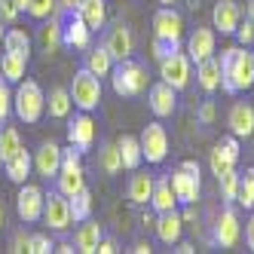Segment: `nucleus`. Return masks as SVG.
<instances>
[{"mask_svg":"<svg viewBox=\"0 0 254 254\" xmlns=\"http://www.w3.org/2000/svg\"><path fill=\"white\" fill-rule=\"evenodd\" d=\"M221 89L230 95L245 92L254 86V67H251V52L248 46H230L221 52Z\"/></svg>","mask_w":254,"mask_h":254,"instance_id":"1","label":"nucleus"},{"mask_svg":"<svg viewBox=\"0 0 254 254\" xmlns=\"http://www.w3.org/2000/svg\"><path fill=\"white\" fill-rule=\"evenodd\" d=\"M12 114L28 126L40 123V117L46 114V95L34 80L19 83V89H15V95H12Z\"/></svg>","mask_w":254,"mask_h":254,"instance_id":"2","label":"nucleus"},{"mask_svg":"<svg viewBox=\"0 0 254 254\" xmlns=\"http://www.w3.org/2000/svg\"><path fill=\"white\" fill-rule=\"evenodd\" d=\"M111 83H114L117 95L135 98V95H141L144 89H147V70H144V64L135 62V59H123L111 70Z\"/></svg>","mask_w":254,"mask_h":254,"instance_id":"3","label":"nucleus"},{"mask_svg":"<svg viewBox=\"0 0 254 254\" xmlns=\"http://www.w3.org/2000/svg\"><path fill=\"white\" fill-rule=\"evenodd\" d=\"M86 187V172H83V153L70 144V147H62V169L56 175V190L64 193L67 199L80 193Z\"/></svg>","mask_w":254,"mask_h":254,"instance_id":"4","label":"nucleus"},{"mask_svg":"<svg viewBox=\"0 0 254 254\" xmlns=\"http://www.w3.org/2000/svg\"><path fill=\"white\" fill-rule=\"evenodd\" d=\"M70 101L77 104V111H95L101 104V77H95L89 67H80L70 83Z\"/></svg>","mask_w":254,"mask_h":254,"instance_id":"5","label":"nucleus"},{"mask_svg":"<svg viewBox=\"0 0 254 254\" xmlns=\"http://www.w3.org/2000/svg\"><path fill=\"white\" fill-rule=\"evenodd\" d=\"M59 22H62V46H67V49L92 46V31H89V25L83 22V15L77 9H62Z\"/></svg>","mask_w":254,"mask_h":254,"instance_id":"6","label":"nucleus"},{"mask_svg":"<svg viewBox=\"0 0 254 254\" xmlns=\"http://www.w3.org/2000/svg\"><path fill=\"white\" fill-rule=\"evenodd\" d=\"M159 77L162 83H169L172 89H178V92H184V89L190 86V77H193V62L184 49L181 52H172L169 59L159 62Z\"/></svg>","mask_w":254,"mask_h":254,"instance_id":"7","label":"nucleus"},{"mask_svg":"<svg viewBox=\"0 0 254 254\" xmlns=\"http://www.w3.org/2000/svg\"><path fill=\"white\" fill-rule=\"evenodd\" d=\"M138 141H141V153L150 166H159V162L169 156V132H166L162 123H147Z\"/></svg>","mask_w":254,"mask_h":254,"instance_id":"8","label":"nucleus"},{"mask_svg":"<svg viewBox=\"0 0 254 254\" xmlns=\"http://www.w3.org/2000/svg\"><path fill=\"white\" fill-rule=\"evenodd\" d=\"M40 221H43L52 233H64L70 224H74V217H70V202H67V196H64V193H59V190L46 193L43 217H40Z\"/></svg>","mask_w":254,"mask_h":254,"instance_id":"9","label":"nucleus"},{"mask_svg":"<svg viewBox=\"0 0 254 254\" xmlns=\"http://www.w3.org/2000/svg\"><path fill=\"white\" fill-rule=\"evenodd\" d=\"M43 202L46 193L37 184H19V196H15V211L25 224H37L43 217Z\"/></svg>","mask_w":254,"mask_h":254,"instance_id":"10","label":"nucleus"},{"mask_svg":"<svg viewBox=\"0 0 254 254\" xmlns=\"http://www.w3.org/2000/svg\"><path fill=\"white\" fill-rule=\"evenodd\" d=\"M104 49L111 52V59H114V62L132 59V52H135V37H132L129 25L117 22V25L107 28V34H104Z\"/></svg>","mask_w":254,"mask_h":254,"instance_id":"11","label":"nucleus"},{"mask_svg":"<svg viewBox=\"0 0 254 254\" xmlns=\"http://www.w3.org/2000/svg\"><path fill=\"white\" fill-rule=\"evenodd\" d=\"M239 236H242L239 214H236L233 202H227V208L221 211V217H217V224H214V245L217 248H233L239 242Z\"/></svg>","mask_w":254,"mask_h":254,"instance_id":"12","label":"nucleus"},{"mask_svg":"<svg viewBox=\"0 0 254 254\" xmlns=\"http://www.w3.org/2000/svg\"><path fill=\"white\" fill-rule=\"evenodd\" d=\"M67 141L74 144L80 153H86L95 144V123H92V117H89V111H80V114L70 117V123H67Z\"/></svg>","mask_w":254,"mask_h":254,"instance_id":"13","label":"nucleus"},{"mask_svg":"<svg viewBox=\"0 0 254 254\" xmlns=\"http://www.w3.org/2000/svg\"><path fill=\"white\" fill-rule=\"evenodd\" d=\"M147 104H150V111H153V117H172L175 111H178V89H172L169 83H153V86H147Z\"/></svg>","mask_w":254,"mask_h":254,"instance_id":"14","label":"nucleus"},{"mask_svg":"<svg viewBox=\"0 0 254 254\" xmlns=\"http://www.w3.org/2000/svg\"><path fill=\"white\" fill-rule=\"evenodd\" d=\"M62 169V147L52 141H43L37 150H34V172H37L43 181H56Z\"/></svg>","mask_w":254,"mask_h":254,"instance_id":"15","label":"nucleus"},{"mask_svg":"<svg viewBox=\"0 0 254 254\" xmlns=\"http://www.w3.org/2000/svg\"><path fill=\"white\" fill-rule=\"evenodd\" d=\"M153 37H162V40H181L184 37V19H181L178 9H172V6L156 9V15H153Z\"/></svg>","mask_w":254,"mask_h":254,"instance_id":"16","label":"nucleus"},{"mask_svg":"<svg viewBox=\"0 0 254 254\" xmlns=\"http://www.w3.org/2000/svg\"><path fill=\"white\" fill-rule=\"evenodd\" d=\"M214 46H217L214 28H196L190 37H187V49H184V52L190 56L193 64H199V62H205V59L214 56Z\"/></svg>","mask_w":254,"mask_h":254,"instance_id":"17","label":"nucleus"},{"mask_svg":"<svg viewBox=\"0 0 254 254\" xmlns=\"http://www.w3.org/2000/svg\"><path fill=\"white\" fill-rule=\"evenodd\" d=\"M239 22H242V6L236 0H217L211 9V28L221 34H236Z\"/></svg>","mask_w":254,"mask_h":254,"instance_id":"18","label":"nucleus"},{"mask_svg":"<svg viewBox=\"0 0 254 254\" xmlns=\"http://www.w3.org/2000/svg\"><path fill=\"white\" fill-rule=\"evenodd\" d=\"M169 178H172V187L178 196V205H193L199 199V175L196 172H187L184 166H178Z\"/></svg>","mask_w":254,"mask_h":254,"instance_id":"19","label":"nucleus"},{"mask_svg":"<svg viewBox=\"0 0 254 254\" xmlns=\"http://www.w3.org/2000/svg\"><path fill=\"white\" fill-rule=\"evenodd\" d=\"M153 227H156L159 242H166V245H178V239L184 236V217H181V211H178V208H172V211L156 214Z\"/></svg>","mask_w":254,"mask_h":254,"instance_id":"20","label":"nucleus"},{"mask_svg":"<svg viewBox=\"0 0 254 254\" xmlns=\"http://www.w3.org/2000/svg\"><path fill=\"white\" fill-rule=\"evenodd\" d=\"M227 123H230V132H233L236 138H251V135H254V107L245 104V101L233 104Z\"/></svg>","mask_w":254,"mask_h":254,"instance_id":"21","label":"nucleus"},{"mask_svg":"<svg viewBox=\"0 0 254 254\" xmlns=\"http://www.w3.org/2000/svg\"><path fill=\"white\" fill-rule=\"evenodd\" d=\"M3 169H6V178L12 181V184H25L28 175H31V169H34L31 150H25V144H22V147L15 150L9 159H3Z\"/></svg>","mask_w":254,"mask_h":254,"instance_id":"22","label":"nucleus"},{"mask_svg":"<svg viewBox=\"0 0 254 254\" xmlns=\"http://www.w3.org/2000/svg\"><path fill=\"white\" fill-rule=\"evenodd\" d=\"M150 208H153L156 214L178 208V196H175V187H172V178H169V175H166V178H159V181H153V193H150Z\"/></svg>","mask_w":254,"mask_h":254,"instance_id":"23","label":"nucleus"},{"mask_svg":"<svg viewBox=\"0 0 254 254\" xmlns=\"http://www.w3.org/2000/svg\"><path fill=\"white\" fill-rule=\"evenodd\" d=\"M77 12L83 15V22L89 25V31H92V34L107 25V3H104V0H80Z\"/></svg>","mask_w":254,"mask_h":254,"instance_id":"24","label":"nucleus"},{"mask_svg":"<svg viewBox=\"0 0 254 254\" xmlns=\"http://www.w3.org/2000/svg\"><path fill=\"white\" fill-rule=\"evenodd\" d=\"M196 83H199L202 92H214V89H221V62H217L214 56L196 64Z\"/></svg>","mask_w":254,"mask_h":254,"instance_id":"25","label":"nucleus"},{"mask_svg":"<svg viewBox=\"0 0 254 254\" xmlns=\"http://www.w3.org/2000/svg\"><path fill=\"white\" fill-rule=\"evenodd\" d=\"M101 224H95V221H83V227L77 230V236H74V245H77V251H83V254H98V242H101Z\"/></svg>","mask_w":254,"mask_h":254,"instance_id":"26","label":"nucleus"},{"mask_svg":"<svg viewBox=\"0 0 254 254\" xmlns=\"http://www.w3.org/2000/svg\"><path fill=\"white\" fill-rule=\"evenodd\" d=\"M117 150H120V159H123V169H141V162H144V153H141V141L135 135H123L117 141Z\"/></svg>","mask_w":254,"mask_h":254,"instance_id":"27","label":"nucleus"},{"mask_svg":"<svg viewBox=\"0 0 254 254\" xmlns=\"http://www.w3.org/2000/svg\"><path fill=\"white\" fill-rule=\"evenodd\" d=\"M114 59H111V52L104 49V43L101 46H89L86 49V64L83 67H89L95 77H111V70H114Z\"/></svg>","mask_w":254,"mask_h":254,"instance_id":"28","label":"nucleus"},{"mask_svg":"<svg viewBox=\"0 0 254 254\" xmlns=\"http://www.w3.org/2000/svg\"><path fill=\"white\" fill-rule=\"evenodd\" d=\"M25 67H28V59L25 56L3 49V56H0V74H3L6 83H22L25 80Z\"/></svg>","mask_w":254,"mask_h":254,"instance_id":"29","label":"nucleus"},{"mask_svg":"<svg viewBox=\"0 0 254 254\" xmlns=\"http://www.w3.org/2000/svg\"><path fill=\"white\" fill-rule=\"evenodd\" d=\"M150 193H153V175L135 169V175H132V181H129V202L147 205V202H150Z\"/></svg>","mask_w":254,"mask_h":254,"instance_id":"30","label":"nucleus"},{"mask_svg":"<svg viewBox=\"0 0 254 254\" xmlns=\"http://www.w3.org/2000/svg\"><path fill=\"white\" fill-rule=\"evenodd\" d=\"M70 107H74V101H70V89H52L49 98H46V114L56 117V120H64L70 114Z\"/></svg>","mask_w":254,"mask_h":254,"instance_id":"31","label":"nucleus"},{"mask_svg":"<svg viewBox=\"0 0 254 254\" xmlns=\"http://www.w3.org/2000/svg\"><path fill=\"white\" fill-rule=\"evenodd\" d=\"M3 49L6 52H19V56L31 59V37H28V31L25 28H9L3 34Z\"/></svg>","mask_w":254,"mask_h":254,"instance_id":"32","label":"nucleus"},{"mask_svg":"<svg viewBox=\"0 0 254 254\" xmlns=\"http://www.w3.org/2000/svg\"><path fill=\"white\" fill-rule=\"evenodd\" d=\"M67 202H70V217H74L77 224H83V221L92 217V193H89V187H83L80 193H74Z\"/></svg>","mask_w":254,"mask_h":254,"instance_id":"33","label":"nucleus"},{"mask_svg":"<svg viewBox=\"0 0 254 254\" xmlns=\"http://www.w3.org/2000/svg\"><path fill=\"white\" fill-rule=\"evenodd\" d=\"M236 202H239L242 208L254 211V166H248L239 175V193H236Z\"/></svg>","mask_w":254,"mask_h":254,"instance_id":"34","label":"nucleus"},{"mask_svg":"<svg viewBox=\"0 0 254 254\" xmlns=\"http://www.w3.org/2000/svg\"><path fill=\"white\" fill-rule=\"evenodd\" d=\"M98 162H101V172H104V175H117V172L123 169V159H120L117 144H101V150H98Z\"/></svg>","mask_w":254,"mask_h":254,"instance_id":"35","label":"nucleus"},{"mask_svg":"<svg viewBox=\"0 0 254 254\" xmlns=\"http://www.w3.org/2000/svg\"><path fill=\"white\" fill-rule=\"evenodd\" d=\"M19 147H22V135L15 132L12 126H3V129H0V153H3V159H9Z\"/></svg>","mask_w":254,"mask_h":254,"instance_id":"36","label":"nucleus"},{"mask_svg":"<svg viewBox=\"0 0 254 254\" xmlns=\"http://www.w3.org/2000/svg\"><path fill=\"white\" fill-rule=\"evenodd\" d=\"M208 162H211V172H214V178H221L224 172H230L233 166H236V159L221 147V144H217V147L211 150V156H208Z\"/></svg>","mask_w":254,"mask_h":254,"instance_id":"37","label":"nucleus"},{"mask_svg":"<svg viewBox=\"0 0 254 254\" xmlns=\"http://www.w3.org/2000/svg\"><path fill=\"white\" fill-rule=\"evenodd\" d=\"M217 184H221V196L227 202H236V193H239V172H236V166L217 178Z\"/></svg>","mask_w":254,"mask_h":254,"instance_id":"38","label":"nucleus"},{"mask_svg":"<svg viewBox=\"0 0 254 254\" xmlns=\"http://www.w3.org/2000/svg\"><path fill=\"white\" fill-rule=\"evenodd\" d=\"M40 40H43V46H46L49 52L62 46V22H59V15H56V19H52L49 25L40 28Z\"/></svg>","mask_w":254,"mask_h":254,"instance_id":"39","label":"nucleus"},{"mask_svg":"<svg viewBox=\"0 0 254 254\" xmlns=\"http://www.w3.org/2000/svg\"><path fill=\"white\" fill-rule=\"evenodd\" d=\"M25 12L31 19H49L56 12V0H25Z\"/></svg>","mask_w":254,"mask_h":254,"instance_id":"40","label":"nucleus"},{"mask_svg":"<svg viewBox=\"0 0 254 254\" xmlns=\"http://www.w3.org/2000/svg\"><path fill=\"white\" fill-rule=\"evenodd\" d=\"M28 251L31 254H49V251H56V242L49 239V233H34L28 239Z\"/></svg>","mask_w":254,"mask_h":254,"instance_id":"41","label":"nucleus"},{"mask_svg":"<svg viewBox=\"0 0 254 254\" xmlns=\"http://www.w3.org/2000/svg\"><path fill=\"white\" fill-rule=\"evenodd\" d=\"M12 114V92H9V83L3 80V74H0V126H3Z\"/></svg>","mask_w":254,"mask_h":254,"instance_id":"42","label":"nucleus"},{"mask_svg":"<svg viewBox=\"0 0 254 254\" xmlns=\"http://www.w3.org/2000/svg\"><path fill=\"white\" fill-rule=\"evenodd\" d=\"M172 52H181V40H162V37H153V59H156V62L169 59Z\"/></svg>","mask_w":254,"mask_h":254,"instance_id":"43","label":"nucleus"},{"mask_svg":"<svg viewBox=\"0 0 254 254\" xmlns=\"http://www.w3.org/2000/svg\"><path fill=\"white\" fill-rule=\"evenodd\" d=\"M19 15H22V9L15 0H0V19H3V25H12Z\"/></svg>","mask_w":254,"mask_h":254,"instance_id":"44","label":"nucleus"},{"mask_svg":"<svg viewBox=\"0 0 254 254\" xmlns=\"http://www.w3.org/2000/svg\"><path fill=\"white\" fill-rule=\"evenodd\" d=\"M236 40H239V46H254V25L248 19L239 22V28H236Z\"/></svg>","mask_w":254,"mask_h":254,"instance_id":"45","label":"nucleus"},{"mask_svg":"<svg viewBox=\"0 0 254 254\" xmlns=\"http://www.w3.org/2000/svg\"><path fill=\"white\" fill-rule=\"evenodd\" d=\"M214 101H202V107H199V123H202V126H211L214 123Z\"/></svg>","mask_w":254,"mask_h":254,"instance_id":"46","label":"nucleus"},{"mask_svg":"<svg viewBox=\"0 0 254 254\" xmlns=\"http://www.w3.org/2000/svg\"><path fill=\"white\" fill-rule=\"evenodd\" d=\"M221 147L233 156V159H239V138L236 135H227V138H221Z\"/></svg>","mask_w":254,"mask_h":254,"instance_id":"47","label":"nucleus"},{"mask_svg":"<svg viewBox=\"0 0 254 254\" xmlns=\"http://www.w3.org/2000/svg\"><path fill=\"white\" fill-rule=\"evenodd\" d=\"M120 251V245L114 242V239H104L101 236V242H98V254H117Z\"/></svg>","mask_w":254,"mask_h":254,"instance_id":"48","label":"nucleus"},{"mask_svg":"<svg viewBox=\"0 0 254 254\" xmlns=\"http://www.w3.org/2000/svg\"><path fill=\"white\" fill-rule=\"evenodd\" d=\"M245 242H248V248L254 251V214L245 221Z\"/></svg>","mask_w":254,"mask_h":254,"instance_id":"49","label":"nucleus"},{"mask_svg":"<svg viewBox=\"0 0 254 254\" xmlns=\"http://www.w3.org/2000/svg\"><path fill=\"white\" fill-rule=\"evenodd\" d=\"M28 239H31V236L19 233V236H15V239H12V248H9V251H28Z\"/></svg>","mask_w":254,"mask_h":254,"instance_id":"50","label":"nucleus"},{"mask_svg":"<svg viewBox=\"0 0 254 254\" xmlns=\"http://www.w3.org/2000/svg\"><path fill=\"white\" fill-rule=\"evenodd\" d=\"M132 251H135V254H150L153 248H150V242H135V245H132Z\"/></svg>","mask_w":254,"mask_h":254,"instance_id":"51","label":"nucleus"},{"mask_svg":"<svg viewBox=\"0 0 254 254\" xmlns=\"http://www.w3.org/2000/svg\"><path fill=\"white\" fill-rule=\"evenodd\" d=\"M178 251H181V254H190V251H196V248H193L190 242H181V239H178Z\"/></svg>","mask_w":254,"mask_h":254,"instance_id":"52","label":"nucleus"},{"mask_svg":"<svg viewBox=\"0 0 254 254\" xmlns=\"http://www.w3.org/2000/svg\"><path fill=\"white\" fill-rule=\"evenodd\" d=\"M56 251H64V254H70V251H77V245H70V242H62Z\"/></svg>","mask_w":254,"mask_h":254,"instance_id":"53","label":"nucleus"},{"mask_svg":"<svg viewBox=\"0 0 254 254\" xmlns=\"http://www.w3.org/2000/svg\"><path fill=\"white\" fill-rule=\"evenodd\" d=\"M248 22L254 25V0H248Z\"/></svg>","mask_w":254,"mask_h":254,"instance_id":"54","label":"nucleus"},{"mask_svg":"<svg viewBox=\"0 0 254 254\" xmlns=\"http://www.w3.org/2000/svg\"><path fill=\"white\" fill-rule=\"evenodd\" d=\"M3 34H6V28H3V19H0V46H3Z\"/></svg>","mask_w":254,"mask_h":254,"instance_id":"55","label":"nucleus"},{"mask_svg":"<svg viewBox=\"0 0 254 254\" xmlns=\"http://www.w3.org/2000/svg\"><path fill=\"white\" fill-rule=\"evenodd\" d=\"M3 214L6 211H3V199H0V227H3Z\"/></svg>","mask_w":254,"mask_h":254,"instance_id":"56","label":"nucleus"},{"mask_svg":"<svg viewBox=\"0 0 254 254\" xmlns=\"http://www.w3.org/2000/svg\"><path fill=\"white\" fill-rule=\"evenodd\" d=\"M162 3H166V6H172V3H175V0H162Z\"/></svg>","mask_w":254,"mask_h":254,"instance_id":"57","label":"nucleus"},{"mask_svg":"<svg viewBox=\"0 0 254 254\" xmlns=\"http://www.w3.org/2000/svg\"><path fill=\"white\" fill-rule=\"evenodd\" d=\"M251 67H254V49H251Z\"/></svg>","mask_w":254,"mask_h":254,"instance_id":"58","label":"nucleus"},{"mask_svg":"<svg viewBox=\"0 0 254 254\" xmlns=\"http://www.w3.org/2000/svg\"><path fill=\"white\" fill-rule=\"evenodd\" d=\"M0 166H3V153H0Z\"/></svg>","mask_w":254,"mask_h":254,"instance_id":"59","label":"nucleus"}]
</instances>
